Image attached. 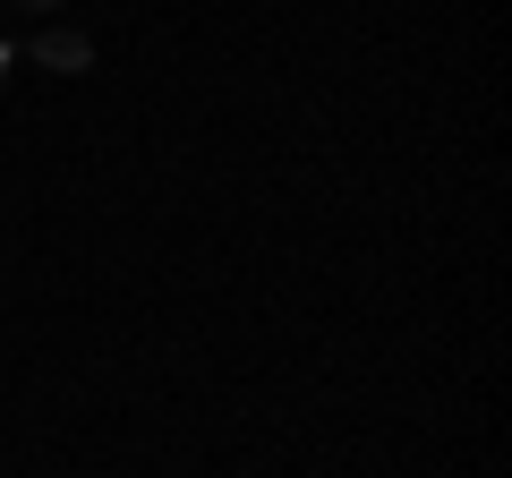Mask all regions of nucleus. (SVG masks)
Returning a JSON list of instances; mask_svg holds the SVG:
<instances>
[{"instance_id": "nucleus-3", "label": "nucleus", "mask_w": 512, "mask_h": 478, "mask_svg": "<svg viewBox=\"0 0 512 478\" xmlns=\"http://www.w3.org/2000/svg\"><path fill=\"white\" fill-rule=\"evenodd\" d=\"M18 9H43V18H60V0H18Z\"/></svg>"}, {"instance_id": "nucleus-1", "label": "nucleus", "mask_w": 512, "mask_h": 478, "mask_svg": "<svg viewBox=\"0 0 512 478\" xmlns=\"http://www.w3.org/2000/svg\"><path fill=\"white\" fill-rule=\"evenodd\" d=\"M26 60L52 69V77H86L94 69V35H86V26H69V18H43L35 35H26Z\"/></svg>"}, {"instance_id": "nucleus-2", "label": "nucleus", "mask_w": 512, "mask_h": 478, "mask_svg": "<svg viewBox=\"0 0 512 478\" xmlns=\"http://www.w3.org/2000/svg\"><path fill=\"white\" fill-rule=\"evenodd\" d=\"M9 69H18V43H0V86H9Z\"/></svg>"}]
</instances>
